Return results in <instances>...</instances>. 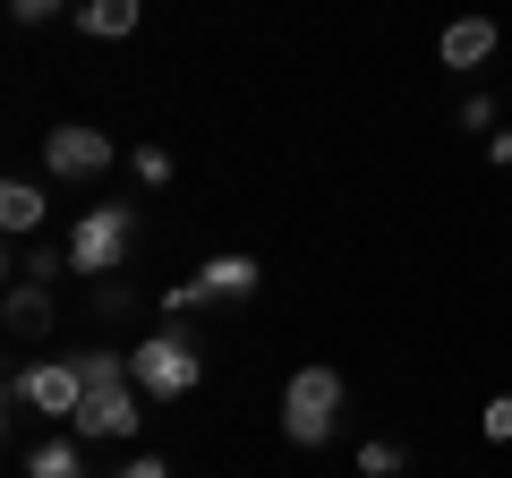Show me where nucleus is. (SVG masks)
Masks as SVG:
<instances>
[{"instance_id":"1","label":"nucleus","mask_w":512,"mask_h":478,"mask_svg":"<svg viewBox=\"0 0 512 478\" xmlns=\"http://www.w3.org/2000/svg\"><path fill=\"white\" fill-rule=\"evenodd\" d=\"M77 368H86V402H77V419H69V436H86V444H128L137 427H146V393H137V376L120 368V350H77Z\"/></svg>"},{"instance_id":"2","label":"nucleus","mask_w":512,"mask_h":478,"mask_svg":"<svg viewBox=\"0 0 512 478\" xmlns=\"http://www.w3.org/2000/svg\"><path fill=\"white\" fill-rule=\"evenodd\" d=\"M128 376H137V393H146V402H188V393L205 385V350L188 342V325L171 316V325H154L146 342L128 350Z\"/></svg>"},{"instance_id":"3","label":"nucleus","mask_w":512,"mask_h":478,"mask_svg":"<svg viewBox=\"0 0 512 478\" xmlns=\"http://www.w3.org/2000/svg\"><path fill=\"white\" fill-rule=\"evenodd\" d=\"M342 402H350V385H342L333 368H299L291 385H282V436L316 453V444L342 427Z\"/></svg>"},{"instance_id":"4","label":"nucleus","mask_w":512,"mask_h":478,"mask_svg":"<svg viewBox=\"0 0 512 478\" xmlns=\"http://www.w3.org/2000/svg\"><path fill=\"white\" fill-rule=\"evenodd\" d=\"M128 239H137V214H128V205H86V214L69 222V274L111 282L120 257H128Z\"/></svg>"},{"instance_id":"5","label":"nucleus","mask_w":512,"mask_h":478,"mask_svg":"<svg viewBox=\"0 0 512 478\" xmlns=\"http://www.w3.org/2000/svg\"><path fill=\"white\" fill-rule=\"evenodd\" d=\"M9 402H18V410H43V419H77V402H86V368H77V359L9 368Z\"/></svg>"},{"instance_id":"6","label":"nucleus","mask_w":512,"mask_h":478,"mask_svg":"<svg viewBox=\"0 0 512 478\" xmlns=\"http://www.w3.org/2000/svg\"><path fill=\"white\" fill-rule=\"evenodd\" d=\"M111 137L103 129H86V120H60L52 137H43V163H52V180H103L111 171Z\"/></svg>"},{"instance_id":"7","label":"nucleus","mask_w":512,"mask_h":478,"mask_svg":"<svg viewBox=\"0 0 512 478\" xmlns=\"http://www.w3.org/2000/svg\"><path fill=\"white\" fill-rule=\"evenodd\" d=\"M52 316H60L52 282H9V299H0V325L18 333V342H43V333H52Z\"/></svg>"},{"instance_id":"8","label":"nucleus","mask_w":512,"mask_h":478,"mask_svg":"<svg viewBox=\"0 0 512 478\" xmlns=\"http://www.w3.org/2000/svg\"><path fill=\"white\" fill-rule=\"evenodd\" d=\"M495 43H504V35H495V18H453L436 52H444V69L470 77V69H487V60H495Z\"/></svg>"},{"instance_id":"9","label":"nucleus","mask_w":512,"mask_h":478,"mask_svg":"<svg viewBox=\"0 0 512 478\" xmlns=\"http://www.w3.org/2000/svg\"><path fill=\"white\" fill-rule=\"evenodd\" d=\"M43 214H52V197H43L35 180H0V231L9 239H35Z\"/></svg>"},{"instance_id":"10","label":"nucleus","mask_w":512,"mask_h":478,"mask_svg":"<svg viewBox=\"0 0 512 478\" xmlns=\"http://www.w3.org/2000/svg\"><path fill=\"white\" fill-rule=\"evenodd\" d=\"M137 18H146V0H77V35H94V43L137 35Z\"/></svg>"},{"instance_id":"11","label":"nucleus","mask_w":512,"mask_h":478,"mask_svg":"<svg viewBox=\"0 0 512 478\" xmlns=\"http://www.w3.org/2000/svg\"><path fill=\"white\" fill-rule=\"evenodd\" d=\"M197 282L214 291V308H239V299H256V282H265V274H256V257H239V248H231V257H214Z\"/></svg>"},{"instance_id":"12","label":"nucleus","mask_w":512,"mask_h":478,"mask_svg":"<svg viewBox=\"0 0 512 478\" xmlns=\"http://www.w3.org/2000/svg\"><path fill=\"white\" fill-rule=\"evenodd\" d=\"M86 436H52V444H35L26 453V478H86V453H77Z\"/></svg>"},{"instance_id":"13","label":"nucleus","mask_w":512,"mask_h":478,"mask_svg":"<svg viewBox=\"0 0 512 478\" xmlns=\"http://www.w3.org/2000/svg\"><path fill=\"white\" fill-rule=\"evenodd\" d=\"M60 265H69V239H52V248H43V239H18V248H9V274L18 282H52Z\"/></svg>"},{"instance_id":"14","label":"nucleus","mask_w":512,"mask_h":478,"mask_svg":"<svg viewBox=\"0 0 512 478\" xmlns=\"http://www.w3.org/2000/svg\"><path fill=\"white\" fill-rule=\"evenodd\" d=\"M402 470H410V453L393 436H367L359 444V478H402Z\"/></svg>"},{"instance_id":"15","label":"nucleus","mask_w":512,"mask_h":478,"mask_svg":"<svg viewBox=\"0 0 512 478\" xmlns=\"http://www.w3.org/2000/svg\"><path fill=\"white\" fill-rule=\"evenodd\" d=\"M94 316H103V325H128V316H137V291H128V282H94Z\"/></svg>"},{"instance_id":"16","label":"nucleus","mask_w":512,"mask_h":478,"mask_svg":"<svg viewBox=\"0 0 512 478\" xmlns=\"http://www.w3.org/2000/svg\"><path fill=\"white\" fill-rule=\"evenodd\" d=\"M461 129L495 137V94H461Z\"/></svg>"},{"instance_id":"17","label":"nucleus","mask_w":512,"mask_h":478,"mask_svg":"<svg viewBox=\"0 0 512 478\" xmlns=\"http://www.w3.org/2000/svg\"><path fill=\"white\" fill-rule=\"evenodd\" d=\"M137 180H146V188H171V154H163V146H137Z\"/></svg>"},{"instance_id":"18","label":"nucleus","mask_w":512,"mask_h":478,"mask_svg":"<svg viewBox=\"0 0 512 478\" xmlns=\"http://www.w3.org/2000/svg\"><path fill=\"white\" fill-rule=\"evenodd\" d=\"M478 427H487V436H495V444H512V393H495V402H487V410H478Z\"/></svg>"},{"instance_id":"19","label":"nucleus","mask_w":512,"mask_h":478,"mask_svg":"<svg viewBox=\"0 0 512 478\" xmlns=\"http://www.w3.org/2000/svg\"><path fill=\"white\" fill-rule=\"evenodd\" d=\"M9 18H18V26H43V18H60V0H9Z\"/></svg>"},{"instance_id":"20","label":"nucleus","mask_w":512,"mask_h":478,"mask_svg":"<svg viewBox=\"0 0 512 478\" xmlns=\"http://www.w3.org/2000/svg\"><path fill=\"white\" fill-rule=\"evenodd\" d=\"M120 478H171V461H154V453H137V461H128Z\"/></svg>"},{"instance_id":"21","label":"nucleus","mask_w":512,"mask_h":478,"mask_svg":"<svg viewBox=\"0 0 512 478\" xmlns=\"http://www.w3.org/2000/svg\"><path fill=\"white\" fill-rule=\"evenodd\" d=\"M487 163H504V171H512V129H495V137H487Z\"/></svg>"}]
</instances>
